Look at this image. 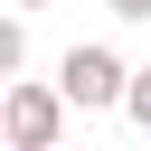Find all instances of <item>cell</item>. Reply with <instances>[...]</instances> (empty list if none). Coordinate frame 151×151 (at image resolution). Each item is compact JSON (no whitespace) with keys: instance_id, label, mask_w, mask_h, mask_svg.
I'll return each mask as SVG.
<instances>
[{"instance_id":"cell-5","label":"cell","mask_w":151,"mask_h":151,"mask_svg":"<svg viewBox=\"0 0 151 151\" xmlns=\"http://www.w3.org/2000/svg\"><path fill=\"white\" fill-rule=\"evenodd\" d=\"M9 9H47V0H9Z\"/></svg>"},{"instance_id":"cell-1","label":"cell","mask_w":151,"mask_h":151,"mask_svg":"<svg viewBox=\"0 0 151 151\" xmlns=\"http://www.w3.org/2000/svg\"><path fill=\"white\" fill-rule=\"evenodd\" d=\"M0 132H9V151H57V132H66V85H9V94H0Z\"/></svg>"},{"instance_id":"cell-3","label":"cell","mask_w":151,"mask_h":151,"mask_svg":"<svg viewBox=\"0 0 151 151\" xmlns=\"http://www.w3.org/2000/svg\"><path fill=\"white\" fill-rule=\"evenodd\" d=\"M123 113H132V123L151 132V66H132V94H123Z\"/></svg>"},{"instance_id":"cell-2","label":"cell","mask_w":151,"mask_h":151,"mask_svg":"<svg viewBox=\"0 0 151 151\" xmlns=\"http://www.w3.org/2000/svg\"><path fill=\"white\" fill-rule=\"evenodd\" d=\"M57 85H66V104H76V113H104V104H123V94H132V66H123L113 47H66Z\"/></svg>"},{"instance_id":"cell-4","label":"cell","mask_w":151,"mask_h":151,"mask_svg":"<svg viewBox=\"0 0 151 151\" xmlns=\"http://www.w3.org/2000/svg\"><path fill=\"white\" fill-rule=\"evenodd\" d=\"M104 9H123V19H151V0H104Z\"/></svg>"}]
</instances>
